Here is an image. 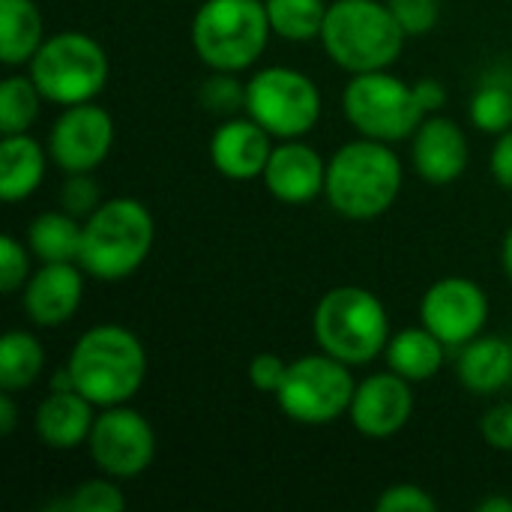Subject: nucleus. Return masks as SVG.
<instances>
[{"label": "nucleus", "mask_w": 512, "mask_h": 512, "mask_svg": "<svg viewBox=\"0 0 512 512\" xmlns=\"http://www.w3.org/2000/svg\"><path fill=\"white\" fill-rule=\"evenodd\" d=\"M402 192V159L387 141L357 138L342 144L327 162L324 195L330 207L354 222L378 219Z\"/></svg>", "instance_id": "nucleus-1"}, {"label": "nucleus", "mask_w": 512, "mask_h": 512, "mask_svg": "<svg viewBox=\"0 0 512 512\" xmlns=\"http://www.w3.org/2000/svg\"><path fill=\"white\" fill-rule=\"evenodd\" d=\"M75 390L96 408L126 405L147 378V351L141 339L120 324H96L84 330L66 360Z\"/></svg>", "instance_id": "nucleus-2"}, {"label": "nucleus", "mask_w": 512, "mask_h": 512, "mask_svg": "<svg viewBox=\"0 0 512 512\" xmlns=\"http://www.w3.org/2000/svg\"><path fill=\"white\" fill-rule=\"evenodd\" d=\"M153 240V216L138 198H108L84 219L78 264L99 282H120L147 261Z\"/></svg>", "instance_id": "nucleus-3"}, {"label": "nucleus", "mask_w": 512, "mask_h": 512, "mask_svg": "<svg viewBox=\"0 0 512 512\" xmlns=\"http://www.w3.org/2000/svg\"><path fill=\"white\" fill-rule=\"evenodd\" d=\"M408 33L381 0H336L327 9L321 45L336 66L351 75L390 69Z\"/></svg>", "instance_id": "nucleus-4"}, {"label": "nucleus", "mask_w": 512, "mask_h": 512, "mask_svg": "<svg viewBox=\"0 0 512 512\" xmlns=\"http://www.w3.org/2000/svg\"><path fill=\"white\" fill-rule=\"evenodd\" d=\"M312 330L321 351L348 366L372 363L390 342V318L384 303L360 285L330 288L315 306Z\"/></svg>", "instance_id": "nucleus-5"}, {"label": "nucleus", "mask_w": 512, "mask_h": 512, "mask_svg": "<svg viewBox=\"0 0 512 512\" xmlns=\"http://www.w3.org/2000/svg\"><path fill=\"white\" fill-rule=\"evenodd\" d=\"M264 0H204L192 18L195 54L216 72H243L270 42Z\"/></svg>", "instance_id": "nucleus-6"}, {"label": "nucleus", "mask_w": 512, "mask_h": 512, "mask_svg": "<svg viewBox=\"0 0 512 512\" xmlns=\"http://www.w3.org/2000/svg\"><path fill=\"white\" fill-rule=\"evenodd\" d=\"M27 66L39 93L63 108L93 102L105 90L111 72L105 48L81 30L48 36Z\"/></svg>", "instance_id": "nucleus-7"}, {"label": "nucleus", "mask_w": 512, "mask_h": 512, "mask_svg": "<svg viewBox=\"0 0 512 512\" xmlns=\"http://www.w3.org/2000/svg\"><path fill=\"white\" fill-rule=\"evenodd\" d=\"M342 108L348 123L375 141H405L429 117L414 93V84L381 72H360L348 81L342 93Z\"/></svg>", "instance_id": "nucleus-8"}, {"label": "nucleus", "mask_w": 512, "mask_h": 512, "mask_svg": "<svg viewBox=\"0 0 512 512\" xmlns=\"http://www.w3.org/2000/svg\"><path fill=\"white\" fill-rule=\"evenodd\" d=\"M354 390L357 381L351 366L321 351L288 363L285 381L276 390V402L282 414L300 426H327L348 414Z\"/></svg>", "instance_id": "nucleus-9"}, {"label": "nucleus", "mask_w": 512, "mask_h": 512, "mask_svg": "<svg viewBox=\"0 0 512 512\" xmlns=\"http://www.w3.org/2000/svg\"><path fill=\"white\" fill-rule=\"evenodd\" d=\"M273 138H303L321 120L318 84L291 66H267L246 81V108Z\"/></svg>", "instance_id": "nucleus-10"}, {"label": "nucleus", "mask_w": 512, "mask_h": 512, "mask_svg": "<svg viewBox=\"0 0 512 512\" xmlns=\"http://www.w3.org/2000/svg\"><path fill=\"white\" fill-rule=\"evenodd\" d=\"M90 459L105 477L132 480L141 477L156 459V432L144 414L126 405H111L96 414L87 438Z\"/></svg>", "instance_id": "nucleus-11"}, {"label": "nucleus", "mask_w": 512, "mask_h": 512, "mask_svg": "<svg viewBox=\"0 0 512 512\" xmlns=\"http://www.w3.org/2000/svg\"><path fill=\"white\" fill-rule=\"evenodd\" d=\"M489 321L486 291L465 276L438 279L420 300V324L447 348H462L483 333Z\"/></svg>", "instance_id": "nucleus-12"}, {"label": "nucleus", "mask_w": 512, "mask_h": 512, "mask_svg": "<svg viewBox=\"0 0 512 512\" xmlns=\"http://www.w3.org/2000/svg\"><path fill=\"white\" fill-rule=\"evenodd\" d=\"M114 147V120L102 105H66L48 132V156L66 174L99 168Z\"/></svg>", "instance_id": "nucleus-13"}, {"label": "nucleus", "mask_w": 512, "mask_h": 512, "mask_svg": "<svg viewBox=\"0 0 512 512\" xmlns=\"http://www.w3.org/2000/svg\"><path fill=\"white\" fill-rule=\"evenodd\" d=\"M411 414H414L411 381H405L393 369L363 378L357 384L351 408H348L351 426L360 435L375 438V441L399 435L408 426Z\"/></svg>", "instance_id": "nucleus-14"}, {"label": "nucleus", "mask_w": 512, "mask_h": 512, "mask_svg": "<svg viewBox=\"0 0 512 512\" xmlns=\"http://www.w3.org/2000/svg\"><path fill=\"white\" fill-rule=\"evenodd\" d=\"M468 156H471L468 138L462 126L450 117L429 114L420 123V129L411 135L414 171L432 186L456 183L468 168Z\"/></svg>", "instance_id": "nucleus-15"}, {"label": "nucleus", "mask_w": 512, "mask_h": 512, "mask_svg": "<svg viewBox=\"0 0 512 512\" xmlns=\"http://www.w3.org/2000/svg\"><path fill=\"white\" fill-rule=\"evenodd\" d=\"M264 183L276 201L300 207L324 195L327 162L318 156L315 147L303 144L300 138H288L273 147L270 162L264 168Z\"/></svg>", "instance_id": "nucleus-16"}, {"label": "nucleus", "mask_w": 512, "mask_h": 512, "mask_svg": "<svg viewBox=\"0 0 512 512\" xmlns=\"http://www.w3.org/2000/svg\"><path fill=\"white\" fill-rule=\"evenodd\" d=\"M84 270L75 261L42 264L24 285V312L36 327H63L81 306Z\"/></svg>", "instance_id": "nucleus-17"}, {"label": "nucleus", "mask_w": 512, "mask_h": 512, "mask_svg": "<svg viewBox=\"0 0 512 512\" xmlns=\"http://www.w3.org/2000/svg\"><path fill=\"white\" fill-rule=\"evenodd\" d=\"M273 153V135L246 117H228L210 138V159L219 174L228 180H255L264 177V168Z\"/></svg>", "instance_id": "nucleus-18"}, {"label": "nucleus", "mask_w": 512, "mask_h": 512, "mask_svg": "<svg viewBox=\"0 0 512 512\" xmlns=\"http://www.w3.org/2000/svg\"><path fill=\"white\" fill-rule=\"evenodd\" d=\"M93 402L78 390H51L33 417L36 438L51 450H75L87 444L96 414Z\"/></svg>", "instance_id": "nucleus-19"}, {"label": "nucleus", "mask_w": 512, "mask_h": 512, "mask_svg": "<svg viewBox=\"0 0 512 512\" xmlns=\"http://www.w3.org/2000/svg\"><path fill=\"white\" fill-rule=\"evenodd\" d=\"M459 381L474 396H492L512 378V348L501 336H477L459 351Z\"/></svg>", "instance_id": "nucleus-20"}, {"label": "nucleus", "mask_w": 512, "mask_h": 512, "mask_svg": "<svg viewBox=\"0 0 512 512\" xmlns=\"http://www.w3.org/2000/svg\"><path fill=\"white\" fill-rule=\"evenodd\" d=\"M45 150L27 132L3 135L0 141V198L6 204L24 201L42 186Z\"/></svg>", "instance_id": "nucleus-21"}, {"label": "nucleus", "mask_w": 512, "mask_h": 512, "mask_svg": "<svg viewBox=\"0 0 512 512\" xmlns=\"http://www.w3.org/2000/svg\"><path fill=\"white\" fill-rule=\"evenodd\" d=\"M384 357H387V369H393L396 375H402L411 384H420V381H429L441 372L444 357H447V345L432 330H426L420 324V327H411V330L390 336Z\"/></svg>", "instance_id": "nucleus-22"}, {"label": "nucleus", "mask_w": 512, "mask_h": 512, "mask_svg": "<svg viewBox=\"0 0 512 512\" xmlns=\"http://www.w3.org/2000/svg\"><path fill=\"white\" fill-rule=\"evenodd\" d=\"M45 42L42 12L33 0H0V60L24 66Z\"/></svg>", "instance_id": "nucleus-23"}, {"label": "nucleus", "mask_w": 512, "mask_h": 512, "mask_svg": "<svg viewBox=\"0 0 512 512\" xmlns=\"http://www.w3.org/2000/svg\"><path fill=\"white\" fill-rule=\"evenodd\" d=\"M84 225L66 210H45L27 225V249L42 264H78Z\"/></svg>", "instance_id": "nucleus-24"}, {"label": "nucleus", "mask_w": 512, "mask_h": 512, "mask_svg": "<svg viewBox=\"0 0 512 512\" xmlns=\"http://www.w3.org/2000/svg\"><path fill=\"white\" fill-rule=\"evenodd\" d=\"M45 369V348L27 330H9L0 339V387L18 393L30 387Z\"/></svg>", "instance_id": "nucleus-25"}, {"label": "nucleus", "mask_w": 512, "mask_h": 512, "mask_svg": "<svg viewBox=\"0 0 512 512\" xmlns=\"http://www.w3.org/2000/svg\"><path fill=\"white\" fill-rule=\"evenodd\" d=\"M264 3H267V18L276 36L288 42L321 39L327 9H330L324 0H264Z\"/></svg>", "instance_id": "nucleus-26"}, {"label": "nucleus", "mask_w": 512, "mask_h": 512, "mask_svg": "<svg viewBox=\"0 0 512 512\" xmlns=\"http://www.w3.org/2000/svg\"><path fill=\"white\" fill-rule=\"evenodd\" d=\"M42 93L36 81L27 75H9L0 84V135H18L33 126L39 117Z\"/></svg>", "instance_id": "nucleus-27"}, {"label": "nucleus", "mask_w": 512, "mask_h": 512, "mask_svg": "<svg viewBox=\"0 0 512 512\" xmlns=\"http://www.w3.org/2000/svg\"><path fill=\"white\" fill-rule=\"evenodd\" d=\"M471 123L480 132L501 135L512 129V87L504 81H483L477 93L471 96Z\"/></svg>", "instance_id": "nucleus-28"}, {"label": "nucleus", "mask_w": 512, "mask_h": 512, "mask_svg": "<svg viewBox=\"0 0 512 512\" xmlns=\"http://www.w3.org/2000/svg\"><path fill=\"white\" fill-rule=\"evenodd\" d=\"M48 510L63 512H123L126 510V495L114 486V477L105 480H84L72 495L51 501Z\"/></svg>", "instance_id": "nucleus-29"}, {"label": "nucleus", "mask_w": 512, "mask_h": 512, "mask_svg": "<svg viewBox=\"0 0 512 512\" xmlns=\"http://www.w3.org/2000/svg\"><path fill=\"white\" fill-rule=\"evenodd\" d=\"M198 99L210 114L231 117L240 108H246V84L237 81V72H216L213 69V75L201 81Z\"/></svg>", "instance_id": "nucleus-30"}, {"label": "nucleus", "mask_w": 512, "mask_h": 512, "mask_svg": "<svg viewBox=\"0 0 512 512\" xmlns=\"http://www.w3.org/2000/svg\"><path fill=\"white\" fill-rule=\"evenodd\" d=\"M99 186L90 177V171H78V174H66L63 186H60V207L66 213H72L75 219H87L96 207H99Z\"/></svg>", "instance_id": "nucleus-31"}, {"label": "nucleus", "mask_w": 512, "mask_h": 512, "mask_svg": "<svg viewBox=\"0 0 512 512\" xmlns=\"http://www.w3.org/2000/svg\"><path fill=\"white\" fill-rule=\"evenodd\" d=\"M30 279V255L12 234L0 237V291L15 294Z\"/></svg>", "instance_id": "nucleus-32"}, {"label": "nucleus", "mask_w": 512, "mask_h": 512, "mask_svg": "<svg viewBox=\"0 0 512 512\" xmlns=\"http://www.w3.org/2000/svg\"><path fill=\"white\" fill-rule=\"evenodd\" d=\"M387 6L408 36L429 33L441 18V0H387Z\"/></svg>", "instance_id": "nucleus-33"}, {"label": "nucleus", "mask_w": 512, "mask_h": 512, "mask_svg": "<svg viewBox=\"0 0 512 512\" xmlns=\"http://www.w3.org/2000/svg\"><path fill=\"white\" fill-rule=\"evenodd\" d=\"M375 510L378 512H435L438 510V501L414 486V483H396L390 489H384L375 501Z\"/></svg>", "instance_id": "nucleus-34"}, {"label": "nucleus", "mask_w": 512, "mask_h": 512, "mask_svg": "<svg viewBox=\"0 0 512 512\" xmlns=\"http://www.w3.org/2000/svg\"><path fill=\"white\" fill-rule=\"evenodd\" d=\"M480 432L492 450L512 453V402H501V405L489 408L480 423Z\"/></svg>", "instance_id": "nucleus-35"}, {"label": "nucleus", "mask_w": 512, "mask_h": 512, "mask_svg": "<svg viewBox=\"0 0 512 512\" xmlns=\"http://www.w3.org/2000/svg\"><path fill=\"white\" fill-rule=\"evenodd\" d=\"M285 372H288V363L279 357V354H258L252 357L249 363V381L258 393H270L276 396V390L282 387L285 381Z\"/></svg>", "instance_id": "nucleus-36"}, {"label": "nucleus", "mask_w": 512, "mask_h": 512, "mask_svg": "<svg viewBox=\"0 0 512 512\" xmlns=\"http://www.w3.org/2000/svg\"><path fill=\"white\" fill-rule=\"evenodd\" d=\"M492 177L498 180V186L512 192V129L501 132L495 147H492V159H489Z\"/></svg>", "instance_id": "nucleus-37"}, {"label": "nucleus", "mask_w": 512, "mask_h": 512, "mask_svg": "<svg viewBox=\"0 0 512 512\" xmlns=\"http://www.w3.org/2000/svg\"><path fill=\"white\" fill-rule=\"evenodd\" d=\"M414 93H417L426 114H438L447 105V87L441 81H435V78H420L414 84Z\"/></svg>", "instance_id": "nucleus-38"}, {"label": "nucleus", "mask_w": 512, "mask_h": 512, "mask_svg": "<svg viewBox=\"0 0 512 512\" xmlns=\"http://www.w3.org/2000/svg\"><path fill=\"white\" fill-rule=\"evenodd\" d=\"M18 426V408L9 390L0 393V435H12Z\"/></svg>", "instance_id": "nucleus-39"}, {"label": "nucleus", "mask_w": 512, "mask_h": 512, "mask_svg": "<svg viewBox=\"0 0 512 512\" xmlns=\"http://www.w3.org/2000/svg\"><path fill=\"white\" fill-rule=\"evenodd\" d=\"M480 512H512V498H504V495H492L486 501L477 504Z\"/></svg>", "instance_id": "nucleus-40"}, {"label": "nucleus", "mask_w": 512, "mask_h": 512, "mask_svg": "<svg viewBox=\"0 0 512 512\" xmlns=\"http://www.w3.org/2000/svg\"><path fill=\"white\" fill-rule=\"evenodd\" d=\"M501 261H504V270H507V276H510V279H512V228H510V231H507V237H504Z\"/></svg>", "instance_id": "nucleus-41"}]
</instances>
